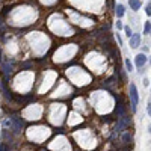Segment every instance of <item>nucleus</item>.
Instances as JSON below:
<instances>
[{
  "label": "nucleus",
  "instance_id": "9d476101",
  "mask_svg": "<svg viewBox=\"0 0 151 151\" xmlns=\"http://www.w3.org/2000/svg\"><path fill=\"white\" fill-rule=\"evenodd\" d=\"M144 32H145V33H150V32H151V23H145Z\"/></svg>",
  "mask_w": 151,
  "mask_h": 151
},
{
  "label": "nucleus",
  "instance_id": "39448f33",
  "mask_svg": "<svg viewBox=\"0 0 151 151\" xmlns=\"http://www.w3.org/2000/svg\"><path fill=\"white\" fill-rule=\"evenodd\" d=\"M127 124H128V121H127V120H124V118H122V120H121L120 122H118V126H116V132H122V128L126 127Z\"/></svg>",
  "mask_w": 151,
  "mask_h": 151
},
{
  "label": "nucleus",
  "instance_id": "1a4fd4ad",
  "mask_svg": "<svg viewBox=\"0 0 151 151\" xmlns=\"http://www.w3.org/2000/svg\"><path fill=\"white\" fill-rule=\"evenodd\" d=\"M124 63H126L127 71H132V69H133V63L130 62V59H126V61H124Z\"/></svg>",
  "mask_w": 151,
  "mask_h": 151
},
{
  "label": "nucleus",
  "instance_id": "ddd939ff",
  "mask_svg": "<svg viewBox=\"0 0 151 151\" xmlns=\"http://www.w3.org/2000/svg\"><path fill=\"white\" fill-rule=\"evenodd\" d=\"M116 27H118V29H124V27H122V23H121V21H116Z\"/></svg>",
  "mask_w": 151,
  "mask_h": 151
},
{
  "label": "nucleus",
  "instance_id": "20e7f679",
  "mask_svg": "<svg viewBox=\"0 0 151 151\" xmlns=\"http://www.w3.org/2000/svg\"><path fill=\"white\" fill-rule=\"evenodd\" d=\"M128 5H130V8L133 11H138L141 8V0H128Z\"/></svg>",
  "mask_w": 151,
  "mask_h": 151
},
{
  "label": "nucleus",
  "instance_id": "7ed1b4c3",
  "mask_svg": "<svg viewBox=\"0 0 151 151\" xmlns=\"http://www.w3.org/2000/svg\"><path fill=\"white\" fill-rule=\"evenodd\" d=\"M145 62H147V56H145V55H142V53H141V55L136 56V67H139V68L144 67Z\"/></svg>",
  "mask_w": 151,
  "mask_h": 151
},
{
  "label": "nucleus",
  "instance_id": "f257e3e1",
  "mask_svg": "<svg viewBox=\"0 0 151 151\" xmlns=\"http://www.w3.org/2000/svg\"><path fill=\"white\" fill-rule=\"evenodd\" d=\"M130 98H132V109L133 112H136V106H138V101H139V97H138V89L133 83L130 85Z\"/></svg>",
  "mask_w": 151,
  "mask_h": 151
},
{
  "label": "nucleus",
  "instance_id": "f03ea898",
  "mask_svg": "<svg viewBox=\"0 0 151 151\" xmlns=\"http://www.w3.org/2000/svg\"><path fill=\"white\" fill-rule=\"evenodd\" d=\"M139 41H141V35H139V33H133L132 38H130V45L133 48L139 47Z\"/></svg>",
  "mask_w": 151,
  "mask_h": 151
},
{
  "label": "nucleus",
  "instance_id": "4468645a",
  "mask_svg": "<svg viewBox=\"0 0 151 151\" xmlns=\"http://www.w3.org/2000/svg\"><path fill=\"white\" fill-rule=\"evenodd\" d=\"M148 112H150V115H151V107H150V109H148Z\"/></svg>",
  "mask_w": 151,
  "mask_h": 151
},
{
  "label": "nucleus",
  "instance_id": "0eeeda50",
  "mask_svg": "<svg viewBox=\"0 0 151 151\" xmlns=\"http://www.w3.org/2000/svg\"><path fill=\"white\" fill-rule=\"evenodd\" d=\"M118 113L122 116L124 115V104H122V101H121V98L118 97Z\"/></svg>",
  "mask_w": 151,
  "mask_h": 151
},
{
  "label": "nucleus",
  "instance_id": "f8f14e48",
  "mask_svg": "<svg viewBox=\"0 0 151 151\" xmlns=\"http://www.w3.org/2000/svg\"><path fill=\"white\" fill-rule=\"evenodd\" d=\"M145 11H147V15H151V5H148V6H147V9H145Z\"/></svg>",
  "mask_w": 151,
  "mask_h": 151
},
{
  "label": "nucleus",
  "instance_id": "6e6552de",
  "mask_svg": "<svg viewBox=\"0 0 151 151\" xmlns=\"http://www.w3.org/2000/svg\"><path fill=\"white\" fill-rule=\"evenodd\" d=\"M116 15L120 18L124 15V6H122V5H118V6H116Z\"/></svg>",
  "mask_w": 151,
  "mask_h": 151
},
{
  "label": "nucleus",
  "instance_id": "9b49d317",
  "mask_svg": "<svg viewBox=\"0 0 151 151\" xmlns=\"http://www.w3.org/2000/svg\"><path fill=\"white\" fill-rule=\"evenodd\" d=\"M124 30H126V35H127L128 38H132V35H133V33H132V29L128 27V26H126V27H124Z\"/></svg>",
  "mask_w": 151,
  "mask_h": 151
},
{
  "label": "nucleus",
  "instance_id": "423d86ee",
  "mask_svg": "<svg viewBox=\"0 0 151 151\" xmlns=\"http://www.w3.org/2000/svg\"><path fill=\"white\" fill-rule=\"evenodd\" d=\"M12 121H14V124H15V128H17V130H21V126H23V122H21L20 118L14 116V118H12Z\"/></svg>",
  "mask_w": 151,
  "mask_h": 151
}]
</instances>
